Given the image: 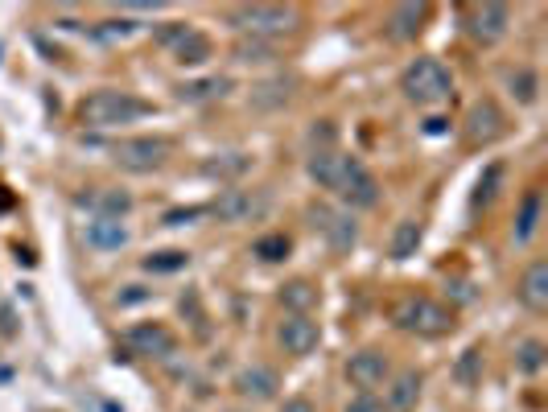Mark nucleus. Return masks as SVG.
<instances>
[{
    "label": "nucleus",
    "mask_w": 548,
    "mask_h": 412,
    "mask_svg": "<svg viewBox=\"0 0 548 412\" xmlns=\"http://www.w3.org/2000/svg\"><path fill=\"white\" fill-rule=\"evenodd\" d=\"M544 363H548V351H544L540 338H524L520 347H516V367H520L524 375H540Z\"/></svg>",
    "instance_id": "obj_24"
},
{
    "label": "nucleus",
    "mask_w": 548,
    "mask_h": 412,
    "mask_svg": "<svg viewBox=\"0 0 548 412\" xmlns=\"http://www.w3.org/2000/svg\"><path fill=\"white\" fill-rule=\"evenodd\" d=\"M305 174H310L322 190H334L342 202L351 206H375L380 202V182L371 178V169L338 149H314L305 161Z\"/></svg>",
    "instance_id": "obj_1"
},
{
    "label": "nucleus",
    "mask_w": 548,
    "mask_h": 412,
    "mask_svg": "<svg viewBox=\"0 0 548 412\" xmlns=\"http://www.w3.org/2000/svg\"><path fill=\"white\" fill-rule=\"evenodd\" d=\"M450 289H454V297H458L462 305H466V301H474V289H470L466 281H458V285H450Z\"/></svg>",
    "instance_id": "obj_36"
},
{
    "label": "nucleus",
    "mask_w": 548,
    "mask_h": 412,
    "mask_svg": "<svg viewBox=\"0 0 548 412\" xmlns=\"http://www.w3.org/2000/svg\"><path fill=\"white\" fill-rule=\"evenodd\" d=\"M421 371H400L396 380L384 388V412H417L421 400Z\"/></svg>",
    "instance_id": "obj_18"
},
{
    "label": "nucleus",
    "mask_w": 548,
    "mask_h": 412,
    "mask_svg": "<svg viewBox=\"0 0 548 412\" xmlns=\"http://www.w3.org/2000/svg\"><path fill=\"white\" fill-rule=\"evenodd\" d=\"M124 347L136 355V359H169L178 351V338L169 326L161 322H136L124 330Z\"/></svg>",
    "instance_id": "obj_9"
},
{
    "label": "nucleus",
    "mask_w": 548,
    "mask_h": 412,
    "mask_svg": "<svg viewBox=\"0 0 548 412\" xmlns=\"http://www.w3.org/2000/svg\"><path fill=\"white\" fill-rule=\"evenodd\" d=\"M499 186H503V165H487L483 169V178H478V186H474V206H487L495 194H499Z\"/></svg>",
    "instance_id": "obj_29"
},
{
    "label": "nucleus",
    "mask_w": 548,
    "mask_h": 412,
    "mask_svg": "<svg viewBox=\"0 0 548 412\" xmlns=\"http://www.w3.org/2000/svg\"><path fill=\"white\" fill-rule=\"evenodd\" d=\"M268 190H223L211 202V215L219 223H256L268 215Z\"/></svg>",
    "instance_id": "obj_8"
},
{
    "label": "nucleus",
    "mask_w": 548,
    "mask_h": 412,
    "mask_svg": "<svg viewBox=\"0 0 548 412\" xmlns=\"http://www.w3.org/2000/svg\"><path fill=\"white\" fill-rule=\"evenodd\" d=\"M277 342L285 347V355H314L318 351V342H322V326L310 318V314H289L281 326H277Z\"/></svg>",
    "instance_id": "obj_11"
},
{
    "label": "nucleus",
    "mask_w": 548,
    "mask_h": 412,
    "mask_svg": "<svg viewBox=\"0 0 548 412\" xmlns=\"http://www.w3.org/2000/svg\"><path fill=\"white\" fill-rule=\"evenodd\" d=\"M347 412H380V404H375V396H371V392H359V396H355V404H347Z\"/></svg>",
    "instance_id": "obj_35"
},
{
    "label": "nucleus",
    "mask_w": 548,
    "mask_h": 412,
    "mask_svg": "<svg viewBox=\"0 0 548 412\" xmlns=\"http://www.w3.org/2000/svg\"><path fill=\"white\" fill-rule=\"evenodd\" d=\"M231 58L235 62H268V58H277V50H272L268 38H235Z\"/></svg>",
    "instance_id": "obj_25"
},
{
    "label": "nucleus",
    "mask_w": 548,
    "mask_h": 412,
    "mask_svg": "<svg viewBox=\"0 0 548 412\" xmlns=\"http://www.w3.org/2000/svg\"><path fill=\"white\" fill-rule=\"evenodd\" d=\"M161 42L174 50V58L186 62V66H198V62L211 58V38H207L202 29H194V25H174V29H165Z\"/></svg>",
    "instance_id": "obj_12"
},
{
    "label": "nucleus",
    "mask_w": 548,
    "mask_h": 412,
    "mask_svg": "<svg viewBox=\"0 0 548 412\" xmlns=\"http://www.w3.org/2000/svg\"><path fill=\"white\" fill-rule=\"evenodd\" d=\"M79 206H87L95 219H124V215L132 211V194L112 190V186H95L91 194L79 198Z\"/></svg>",
    "instance_id": "obj_19"
},
{
    "label": "nucleus",
    "mask_w": 548,
    "mask_h": 412,
    "mask_svg": "<svg viewBox=\"0 0 548 412\" xmlns=\"http://www.w3.org/2000/svg\"><path fill=\"white\" fill-rule=\"evenodd\" d=\"M507 29H511V9L507 5H470L466 9V33L474 42L495 46V42L507 38Z\"/></svg>",
    "instance_id": "obj_10"
},
{
    "label": "nucleus",
    "mask_w": 548,
    "mask_h": 412,
    "mask_svg": "<svg viewBox=\"0 0 548 412\" xmlns=\"http://www.w3.org/2000/svg\"><path fill=\"white\" fill-rule=\"evenodd\" d=\"M507 87H511V95H516L520 103H532L536 91H540V79L528 71V66H516V71L507 75Z\"/></svg>",
    "instance_id": "obj_28"
},
{
    "label": "nucleus",
    "mask_w": 548,
    "mask_h": 412,
    "mask_svg": "<svg viewBox=\"0 0 548 412\" xmlns=\"http://www.w3.org/2000/svg\"><path fill=\"white\" fill-rule=\"evenodd\" d=\"M392 318H396L400 330L417 334V338H441V334L454 330V309L441 305V301H433V297H425V293L404 297V301L392 309Z\"/></svg>",
    "instance_id": "obj_4"
},
{
    "label": "nucleus",
    "mask_w": 548,
    "mask_h": 412,
    "mask_svg": "<svg viewBox=\"0 0 548 412\" xmlns=\"http://www.w3.org/2000/svg\"><path fill=\"white\" fill-rule=\"evenodd\" d=\"M223 91H227V79H202V83H186V87H178V95H182L186 103L215 99V95H223Z\"/></svg>",
    "instance_id": "obj_33"
},
{
    "label": "nucleus",
    "mask_w": 548,
    "mask_h": 412,
    "mask_svg": "<svg viewBox=\"0 0 548 412\" xmlns=\"http://www.w3.org/2000/svg\"><path fill=\"white\" fill-rule=\"evenodd\" d=\"M277 388H281L277 371H272V367H264V363H252V367H244V371L235 375V392L244 396V400H252V404L277 400Z\"/></svg>",
    "instance_id": "obj_15"
},
{
    "label": "nucleus",
    "mask_w": 548,
    "mask_h": 412,
    "mask_svg": "<svg viewBox=\"0 0 548 412\" xmlns=\"http://www.w3.org/2000/svg\"><path fill=\"white\" fill-rule=\"evenodd\" d=\"M289 248H293V244H289V235H281V231H277V235H264V239H256V244H252V256H260L264 264H277V260H285V256H289Z\"/></svg>",
    "instance_id": "obj_26"
},
{
    "label": "nucleus",
    "mask_w": 548,
    "mask_h": 412,
    "mask_svg": "<svg viewBox=\"0 0 548 412\" xmlns=\"http://www.w3.org/2000/svg\"><path fill=\"white\" fill-rule=\"evenodd\" d=\"M421 239H425V227H421V219H400V223H396V231H392L388 256H392V260H408V256H417Z\"/></svg>",
    "instance_id": "obj_22"
},
{
    "label": "nucleus",
    "mask_w": 548,
    "mask_h": 412,
    "mask_svg": "<svg viewBox=\"0 0 548 412\" xmlns=\"http://www.w3.org/2000/svg\"><path fill=\"white\" fill-rule=\"evenodd\" d=\"M425 25H429V5H425V0H404V5H396L392 17H388V33L396 42L421 38Z\"/></svg>",
    "instance_id": "obj_16"
},
{
    "label": "nucleus",
    "mask_w": 548,
    "mask_h": 412,
    "mask_svg": "<svg viewBox=\"0 0 548 412\" xmlns=\"http://www.w3.org/2000/svg\"><path fill=\"white\" fill-rule=\"evenodd\" d=\"M145 116H153V103L132 95V91H116V87L91 91L79 103V120L87 128H116V124H132V120H145Z\"/></svg>",
    "instance_id": "obj_2"
},
{
    "label": "nucleus",
    "mask_w": 548,
    "mask_h": 412,
    "mask_svg": "<svg viewBox=\"0 0 548 412\" xmlns=\"http://www.w3.org/2000/svg\"><path fill=\"white\" fill-rule=\"evenodd\" d=\"M281 305L289 309V314H310V309L318 305V285L314 281H289L281 289Z\"/></svg>",
    "instance_id": "obj_23"
},
{
    "label": "nucleus",
    "mask_w": 548,
    "mask_h": 412,
    "mask_svg": "<svg viewBox=\"0 0 548 412\" xmlns=\"http://www.w3.org/2000/svg\"><path fill=\"white\" fill-rule=\"evenodd\" d=\"M186 264H190V252H182V248H165V252H153V256L145 260L149 272H178V268H186Z\"/></svg>",
    "instance_id": "obj_31"
},
{
    "label": "nucleus",
    "mask_w": 548,
    "mask_h": 412,
    "mask_svg": "<svg viewBox=\"0 0 548 412\" xmlns=\"http://www.w3.org/2000/svg\"><path fill=\"white\" fill-rule=\"evenodd\" d=\"M540 215H544V198L540 190H528L516 206V223H511V239H516L520 248H528L536 239V227H540Z\"/></svg>",
    "instance_id": "obj_20"
},
{
    "label": "nucleus",
    "mask_w": 548,
    "mask_h": 412,
    "mask_svg": "<svg viewBox=\"0 0 548 412\" xmlns=\"http://www.w3.org/2000/svg\"><path fill=\"white\" fill-rule=\"evenodd\" d=\"M128 227H124V219H91L87 223V244L95 248V252H120V248H128Z\"/></svg>",
    "instance_id": "obj_21"
},
{
    "label": "nucleus",
    "mask_w": 548,
    "mask_h": 412,
    "mask_svg": "<svg viewBox=\"0 0 548 412\" xmlns=\"http://www.w3.org/2000/svg\"><path fill=\"white\" fill-rule=\"evenodd\" d=\"M227 25L239 38H277L297 25V13L289 5H235L227 9Z\"/></svg>",
    "instance_id": "obj_5"
},
{
    "label": "nucleus",
    "mask_w": 548,
    "mask_h": 412,
    "mask_svg": "<svg viewBox=\"0 0 548 412\" xmlns=\"http://www.w3.org/2000/svg\"><path fill=\"white\" fill-rule=\"evenodd\" d=\"M169 153H174V145H169L165 136H128V141H120L112 149V161L120 169H128V174H153V169H161L169 161Z\"/></svg>",
    "instance_id": "obj_6"
},
{
    "label": "nucleus",
    "mask_w": 548,
    "mask_h": 412,
    "mask_svg": "<svg viewBox=\"0 0 548 412\" xmlns=\"http://www.w3.org/2000/svg\"><path fill=\"white\" fill-rule=\"evenodd\" d=\"M227 161H207V165H202V174H207V178H235V174H244V169H248V157L244 153H223Z\"/></svg>",
    "instance_id": "obj_32"
},
{
    "label": "nucleus",
    "mask_w": 548,
    "mask_h": 412,
    "mask_svg": "<svg viewBox=\"0 0 548 412\" xmlns=\"http://www.w3.org/2000/svg\"><path fill=\"white\" fill-rule=\"evenodd\" d=\"M516 297H520L524 309H532V314H544V309H548V264L544 260L524 268V277L516 285Z\"/></svg>",
    "instance_id": "obj_17"
},
{
    "label": "nucleus",
    "mask_w": 548,
    "mask_h": 412,
    "mask_svg": "<svg viewBox=\"0 0 548 412\" xmlns=\"http://www.w3.org/2000/svg\"><path fill=\"white\" fill-rule=\"evenodd\" d=\"M388 375H392V367H388V355H384V351H359V355H351V363H347V380H351L359 392L384 388Z\"/></svg>",
    "instance_id": "obj_13"
},
{
    "label": "nucleus",
    "mask_w": 548,
    "mask_h": 412,
    "mask_svg": "<svg viewBox=\"0 0 548 412\" xmlns=\"http://www.w3.org/2000/svg\"><path fill=\"white\" fill-rule=\"evenodd\" d=\"M305 215H310L314 231H322V239H326L334 252H351V248L359 244V223L351 219V211H338V206L314 202Z\"/></svg>",
    "instance_id": "obj_7"
},
{
    "label": "nucleus",
    "mask_w": 548,
    "mask_h": 412,
    "mask_svg": "<svg viewBox=\"0 0 548 412\" xmlns=\"http://www.w3.org/2000/svg\"><path fill=\"white\" fill-rule=\"evenodd\" d=\"M281 412H318V408H314L310 396H289V400L281 404Z\"/></svg>",
    "instance_id": "obj_34"
},
{
    "label": "nucleus",
    "mask_w": 548,
    "mask_h": 412,
    "mask_svg": "<svg viewBox=\"0 0 548 412\" xmlns=\"http://www.w3.org/2000/svg\"><path fill=\"white\" fill-rule=\"evenodd\" d=\"M503 112H499V103H491V99H478L474 108L466 112V141L470 145H491V141H499L503 136Z\"/></svg>",
    "instance_id": "obj_14"
},
{
    "label": "nucleus",
    "mask_w": 548,
    "mask_h": 412,
    "mask_svg": "<svg viewBox=\"0 0 548 412\" xmlns=\"http://www.w3.org/2000/svg\"><path fill=\"white\" fill-rule=\"evenodd\" d=\"M400 91L408 103H417V108H437V103L454 95V75L445 71V62H437V58H417L404 66Z\"/></svg>",
    "instance_id": "obj_3"
},
{
    "label": "nucleus",
    "mask_w": 548,
    "mask_h": 412,
    "mask_svg": "<svg viewBox=\"0 0 548 412\" xmlns=\"http://www.w3.org/2000/svg\"><path fill=\"white\" fill-rule=\"evenodd\" d=\"M289 79H277V83H260L256 91H252V103L256 108H277V103H285L289 99Z\"/></svg>",
    "instance_id": "obj_30"
},
{
    "label": "nucleus",
    "mask_w": 548,
    "mask_h": 412,
    "mask_svg": "<svg viewBox=\"0 0 548 412\" xmlns=\"http://www.w3.org/2000/svg\"><path fill=\"white\" fill-rule=\"evenodd\" d=\"M478 375H483V351L470 347V351H462V359H458V367H454V380H458L462 388H474Z\"/></svg>",
    "instance_id": "obj_27"
},
{
    "label": "nucleus",
    "mask_w": 548,
    "mask_h": 412,
    "mask_svg": "<svg viewBox=\"0 0 548 412\" xmlns=\"http://www.w3.org/2000/svg\"><path fill=\"white\" fill-rule=\"evenodd\" d=\"M235 412H239V408H235Z\"/></svg>",
    "instance_id": "obj_37"
}]
</instances>
